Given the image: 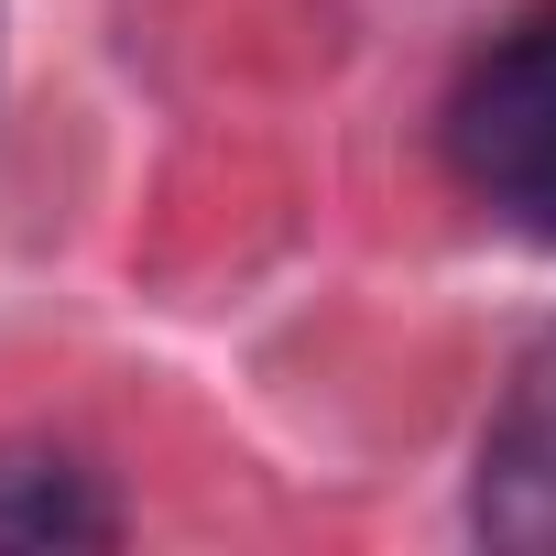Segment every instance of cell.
<instances>
[{"label":"cell","mask_w":556,"mask_h":556,"mask_svg":"<svg viewBox=\"0 0 556 556\" xmlns=\"http://www.w3.org/2000/svg\"><path fill=\"white\" fill-rule=\"evenodd\" d=\"M121 513L77 447H0V556H45V545H110Z\"/></svg>","instance_id":"3957f363"},{"label":"cell","mask_w":556,"mask_h":556,"mask_svg":"<svg viewBox=\"0 0 556 556\" xmlns=\"http://www.w3.org/2000/svg\"><path fill=\"white\" fill-rule=\"evenodd\" d=\"M447 164L502 229L556 251V0L502 23L447 88Z\"/></svg>","instance_id":"6da1fadb"},{"label":"cell","mask_w":556,"mask_h":556,"mask_svg":"<svg viewBox=\"0 0 556 556\" xmlns=\"http://www.w3.org/2000/svg\"><path fill=\"white\" fill-rule=\"evenodd\" d=\"M469 523L513 556H556V328L513 361L491 426H480V469H469Z\"/></svg>","instance_id":"7a4b0ae2"}]
</instances>
